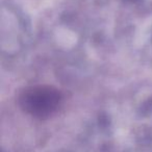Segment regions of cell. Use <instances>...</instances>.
<instances>
[{
  "mask_svg": "<svg viewBox=\"0 0 152 152\" xmlns=\"http://www.w3.org/2000/svg\"><path fill=\"white\" fill-rule=\"evenodd\" d=\"M63 99L58 89L48 85H37L23 89L18 96V103L24 112L36 117H45L57 110Z\"/></svg>",
  "mask_w": 152,
  "mask_h": 152,
  "instance_id": "cell-1",
  "label": "cell"
}]
</instances>
